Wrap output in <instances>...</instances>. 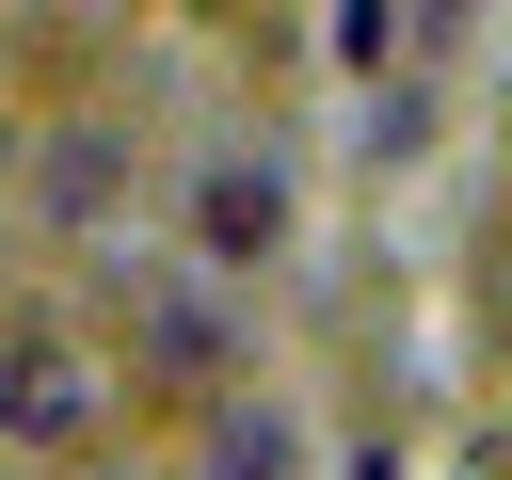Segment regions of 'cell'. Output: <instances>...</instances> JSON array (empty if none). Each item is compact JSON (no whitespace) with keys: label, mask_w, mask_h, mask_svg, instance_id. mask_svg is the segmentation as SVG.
Segmentation results:
<instances>
[{"label":"cell","mask_w":512,"mask_h":480,"mask_svg":"<svg viewBox=\"0 0 512 480\" xmlns=\"http://www.w3.org/2000/svg\"><path fill=\"white\" fill-rule=\"evenodd\" d=\"M96 432H112V352H96L80 320H32V336H0V448L64 464V448H96Z\"/></svg>","instance_id":"obj_1"},{"label":"cell","mask_w":512,"mask_h":480,"mask_svg":"<svg viewBox=\"0 0 512 480\" xmlns=\"http://www.w3.org/2000/svg\"><path fill=\"white\" fill-rule=\"evenodd\" d=\"M288 224H304V192H288V160H272V144H208V160H192V208H176V240H192L224 288L288 272Z\"/></svg>","instance_id":"obj_2"},{"label":"cell","mask_w":512,"mask_h":480,"mask_svg":"<svg viewBox=\"0 0 512 480\" xmlns=\"http://www.w3.org/2000/svg\"><path fill=\"white\" fill-rule=\"evenodd\" d=\"M16 192H32L64 240H96V224H112V192H128V144H112V128H48V144L16 160Z\"/></svg>","instance_id":"obj_3"},{"label":"cell","mask_w":512,"mask_h":480,"mask_svg":"<svg viewBox=\"0 0 512 480\" xmlns=\"http://www.w3.org/2000/svg\"><path fill=\"white\" fill-rule=\"evenodd\" d=\"M224 480H304V432L272 400H224Z\"/></svg>","instance_id":"obj_4"},{"label":"cell","mask_w":512,"mask_h":480,"mask_svg":"<svg viewBox=\"0 0 512 480\" xmlns=\"http://www.w3.org/2000/svg\"><path fill=\"white\" fill-rule=\"evenodd\" d=\"M16 160H32V128H16V96H0V192H16Z\"/></svg>","instance_id":"obj_5"}]
</instances>
